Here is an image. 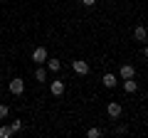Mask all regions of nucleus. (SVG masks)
Instances as JSON below:
<instances>
[{
    "instance_id": "1",
    "label": "nucleus",
    "mask_w": 148,
    "mask_h": 138,
    "mask_svg": "<svg viewBox=\"0 0 148 138\" xmlns=\"http://www.w3.org/2000/svg\"><path fill=\"white\" fill-rule=\"evenodd\" d=\"M8 89H10V94H22V91H25V79H20V77H15V79L10 81V84H8Z\"/></svg>"
},
{
    "instance_id": "2",
    "label": "nucleus",
    "mask_w": 148,
    "mask_h": 138,
    "mask_svg": "<svg viewBox=\"0 0 148 138\" xmlns=\"http://www.w3.org/2000/svg\"><path fill=\"white\" fill-rule=\"evenodd\" d=\"M72 69L77 72V74H82V77L89 74V64H86L84 59H74V62H72Z\"/></svg>"
},
{
    "instance_id": "3",
    "label": "nucleus",
    "mask_w": 148,
    "mask_h": 138,
    "mask_svg": "<svg viewBox=\"0 0 148 138\" xmlns=\"http://www.w3.org/2000/svg\"><path fill=\"white\" fill-rule=\"evenodd\" d=\"M119 77H121V79H133V77H136V67H133V64H121Z\"/></svg>"
},
{
    "instance_id": "4",
    "label": "nucleus",
    "mask_w": 148,
    "mask_h": 138,
    "mask_svg": "<svg viewBox=\"0 0 148 138\" xmlns=\"http://www.w3.org/2000/svg\"><path fill=\"white\" fill-rule=\"evenodd\" d=\"M32 62H35L37 67L45 64V62H47V49H45V47H37L35 52H32Z\"/></svg>"
},
{
    "instance_id": "5",
    "label": "nucleus",
    "mask_w": 148,
    "mask_h": 138,
    "mask_svg": "<svg viewBox=\"0 0 148 138\" xmlns=\"http://www.w3.org/2000/svg\"><path fill=\"white\" fill-rule=\"evenodd\" d=\"M106 113H109L111 118H119V116H121V113H123V106H121V104H119V101H111L109 106H106Z\"/></svg>"
},
{
    "instance_id": "6",
    "label": "nucleus",
    "mask_w": 148,
    "mask_h": 138,
    "mask_svg": "<svg viewBox=\"0 0 148 138\" xmlns=\"http://www.w3.org/2000/svg\"><path fill=\"white\" fill-rule=\"evenodd\" d=\"M64 89H67V84H64L62 79H54L52 84H49V91H52L54 96H62V94H64Z\"/></svg>"
},
{
    "instance_id": "7",
    "label": "nucleus",
    "mask_w": 148,
    "mask_h": 138,
    "mask_svg": "<svg viewBox=\"0 0 148 138\" xmlns=\"http://www.w3.org/2000/svg\"><path fill=\"white\" fill-rule=\"evenodd\" d=\"M133 37H136V42H146V40H148V30L143 25H138L136 30H133Z\"/></svg>"
},
{
    "instance_id": "8",
    "label": "nucleus",
    "mask_w": 148,
    "mask_h": 138,
    "mask_svg": "<svg viewBox=\"0 0 148 138\" xmlns=\"http://www.w3.org/2000/svg\"><path fill=\"white\" fill-rule=\"evenodd\" d=\"M101 81H104V86H106V89H114V86L119 84L116 74H104V79H101Z\"/></svg>"
},
{
    "instance_id": "9",
    "label": "nucleus",
    "mask_w": 148,
    "mask_h": 138,
    "mask_svg": "<svg viewBox=\"0 0 148 138\" xmlns=\"http://www.w3.org/2000/svg\"><path fill=\"white\" fill-rule=\"evenodd\" d=\"M123 91H126V94H136L138 91V84L133 79H123Z\"/></svg>"
},
{
    "instance_id": "10",
    "label": "nucleus",
    "mask_w": 148,
    "mask_h": 138,
    "mask_svg": "<svg viewBox=\"0 0 148 138\" xmlns=\"http://www.w3.org/2000/svg\"><path fill=\"white\" fill-rule=\"evenodd\" d=\"M47 69H49V72H59V69H62V62H59V59H49V57H47Z\"/></svg>"
},
{
    "instance_id": "11",
    "label": "nucleus",
    "mask_w": 148,
    "mask_h": 138,
    "mask_svg": "<svg viewBox=\"0 0 148 138\" xmlns=\"http://www.w3.org/2000/svg\"><path fill=\"white\" fill-rule=\"evenodd\" d=\"M35 79H37V81H47V72H45V64H40V67H37Z\"/></svg>"
},
{
    "instance_id": "12",
    "label": "nucleus",
    "mask_w": 148,
    "mask_h": 138,
    "mask_svg": "<svg viewBox=\"0 0 148 138\" xmlns=\"http://www.w3.org/2000/svg\"><path fill=\"white\" fill-rule=\"evenodd\" d=\"M12 136V128L10 126H0V138H10Z\"/></svg>"
},
{
    "instance_id": "13",
    "label": "nucleus",
    "mask_w": 148,
    "mask_h": 138,
    "mask_svg": "<svg viewBox=\"0 0 148 138\" xmlns=\"http://www.w3.org/2000/svg\"><path fill=\"white\" fill-rule=\"evenodd\" d=\"M86 138H101V128H89L86 131Z\"/></svg>"
},
{
    "instance_id": "14",
    "label": "nucleus",
    "mask_w": 148,
    "mask_h": 138,
    "mask_svg": "<svg viewBox=\"0 0 148 138\" xmlns=\"http://www.w3.org/2000/svg\"><path fill=\"white\" fill-rule=\"evenodd\" d=\"M8 113H10V106H8V104H0V121L8 118Z\"/></svg>"
},
{
    "instance_id": "15",
    "label": "nucleus",
    "mask_w": 148,
    "mask_h": 138,
    "mask_svg": "<svg viewBox=\"0 0 148 138\" xmlns=\"http://www.w3.org/2000/svg\"><path fill=\"white\" fill-rule=\"evenodd\" d=\"M10 128H12V133L22 131V121H12V123H10Z\"/></svg>"
},
{
    "instance_id": "16",
    "label": "nucleus",
    "mask_w": 148,
    "mask_h": 138,
    "mask_svg": "<svg viewBox=\"0 0 148 138\" xmlns=\"http://www.w3.org/2000/svg\"><path fill=\"white\" fill-rule=\"evenodd\" d=\"M82 3H84L86 8H91V5H96V0H82Z\"/></svg>"
},
{
    "instance_id": "17",
    "label": "nucleus",
    "mask_w": 148,
    "mask_h": 138,
    "mask_svg": "<svg viewBox=\"0 0 148 138\" xmlns=\"http://www.w3.org/2000/svg\"><path fill=\"white\" fill-rule=\"evenodd\" d=\"M143 57H146V62H148V47H143Z\"/></svg>"
}]
</instances>
